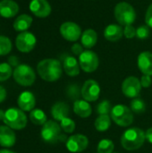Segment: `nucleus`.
Instances as JSON below:
<instances>
[{"label":"nucleus","mask_w":152,"mask_h":153,"mask_svg":"<svg viewBox=\"0 0 152 153\" xmlns=\"http://www.w3.org/2000/svg\"><path fill=\"white\" fill-rule=\"evenodd\" d=\"M37 71L41 79L53 82L60 79L63 74V67L59 60L47 58L41 60L37 65Z\"/></svg>","instance_id":"f257e3e1"},{"label":"nucleus","mask_w":152,"mask_h":153,"mask_svg":"<svg viewBox=\"0 0 152 153\" xmlns=\"http://www.w3.org/2000/svg\"><path fill=\"white\" fill-rule=\"evenodd\" d=\"M146 140L145 133L138 127H132L125 131L121 136V145L126 151H136L140 149Z\"/></svg>","instance_id":"f03ea898"},{"label":"nucleus","mask_w":152,"mask_h":153,"mask_svg":"<svg viewBox=\"0 0 152 153\" xmlns=\"http://www.w3.org/2000/svg\"><path fill=\"white\" fill-rule=\"evenodd\" d=\"M114 16L121 26L133 25L136 20V12L133 6L127 2H120L114 8Z\"/></svg>","instance_id":"7ed1b4c3"},{"label":"nucleus","mask_w":152,"mask_h":153,"mask_svg":"<svg viewBox=\"0 0 152 153\" xmlns=\"http://www.w3.org/2000/svg\"><path fill=\"white\" fill-rule=\"evenodd\" d=\"M27 117L21 108H11L5 111L4 123L13 130H21L27 126Z\"/></svg>","instance_id":"20e7f679"},{"label":"nucleus","mask_w":152,"mask_h":153,"mask_svg":"<svg viewBox=\"0 0 152 153\" xmlns=\"http://www.w3.org/2000/svg\"><path fill=\"white\" fill-rule=\"evenodd\" d=\"M111 119L121 127L130 126L133 122V112L125 105H116L110 112Z\"/></svg>","instance_id":"39448f33"},{"label":"nucleus","mask_w":152,"mask_h":153,"mask_svg":"<svg viewBox=\"0 0 152 153\" xmlns=\"http://www.w3.org/2000/svg\"><path fill=\"white\" fill-rule=\"evenodd\" d=\"M41 138L47 143H56L60 141H64V135H62V128L58 123L53 120L47 121L41 128Z\"/></svg>","instance_id":"423d86ee"},{"label":"nucleus","mask_w":152,"mask_h":153,"mask_svg":"<svg viewBox=\"0 0 152 153\" xmlns=\"http://www.w3.org/2000/svg\"><path fill=\"white\" fill-rule=\"evenodd\" d=\"M14 81L22 86H31L36 80V74L32 67L28 65L22 64L15 67L13 73Z\"/></svg>","instance_id":"0eeeda50"},{"label":"nucleus","mask_w":152,"mask_h":153,"mask_svg":"<svg viewBox=\"0 0 152 153\" xmlns=\"http://www.w3.org/2000/svg\"><path fill=\"white\" fill-rule=\"evenodd\" d=\"M79 64L80 67L85 73H93L95 72L99 65V59L98 55L90 50H84L81 56H79Z\"/></svg>","instance_id":"6e6552de"},{"label":"nucleus","mask_w":152,"mask_h":153,"mask_svg":"<svg viewBox=\"0 0 152 153\" xmlns=\"http://www.w3.org/2000/svg\"><path fill=\"white\" fill-rule=\"evenodd\" d=\"M60 34L67 41L76 42L82 37L81 27L73 22H65L60 26Z\"/></svg>","instance_id":"1a4fd4ad"},{"label":"nucleus","mask_w":152,"mask_h":153,"mask_svg":"<svg viewBox=\"0 0 152 153\" xmlns=\"http://www.w3.org/2000/svg\"><path fill=\"white\" fill-rule=\"evenodd\" d=\"M37 43L35 35L29 31H23L20 33L15 39V45L17 49L22 53H29L34 49Z\"/></svg>","instance_id":"9d476101"},{"label":"nucleus","mask_w":152,"mask_h":153,"mask_svg":"<svg viewBox=\"0 0 152 153\" xmlns=\"http://www.w3.org/2000/svg\"><path fill=\"white\" fill-rule=\"evenodd\" d=\"M141 81L135 76H129L122 83V92L127 98H138L142 91Z\"/></svg>","instance_id":"9b49d317"},{"label":"nucleus","mask_w":152,"mask_h":153,"mask_svg":"<svg viewBox=\"0 0 152 153\" xmlns=\"http://www.w3.org/2000/svg\"><path fill=\"white\" fill-rule=\"evenodd\" d=\"M100 95V86L95 80L85 81L82 87V97L88 102H94L99 100Z\"/></svg>","instance_id":"f8f14e48"},{"label":"nucleus","mask_w":152,"mask_h":153,"mask_svg":"<svg viewBox=\"0 0 152 153\" xmlns=\"http://www.w3.org/2000/svg\"><path fill=\"white\" fill-rule=\"evenodd\" d=\"M89 139L83 134H73L66 140V148L73 153L82 152L88 148Z\"/></svg>","instance_id":"ddd939ff"},{"label":"nucleus","mask_w":152,"mask_h":153,"mask_svg":"<svg viewBox=\"0 0 152 153\" xmlns=\"http://www.w3.org/2000/svg\"><path fill=\"white\" fill-rule=\"evenodd\" d=\"M29 6L30 12L39 18L47 17L52 11L51 5L47 0H31Z\"/></svg>","instance_id":"4468645a"},{"label":"nucleus","mask_w":152,"mask_h":153,"mask_svg":"<svg viewBox=\"0 0 152 153\" xmlns=\"http://www.w3.org/2000/svg\"><path fill=\"white\" fill-rule=\"evenodd\" d=\"M137 65L140 71L144 75H152V53L150 51L142 52L137 59Z\"/></svg>","instance_id":"2eb2a0df"},{"label":"nucleus","mask_w":152,"mask_h":153,"mask_svg":"<svg viewBox=\"0 0 152 153\" xmlns=\"http://www.w3.org/2000/svg\"><path fill=\"white\" fill-rule=\"evenodd\" d=\"M16 142V135L12 128L7 126H0V146L11 148Z\"/></svg>","instance_id":"dca6fc26"},{"label":"nucleus","mask_w":152,"mask_h":153,"mask_svg":"<svg viewBox=\"0 0 152 153\" xmlns=\"http://www.w3.org/2000/svg\"><path fill=\"white\" fill-rule=\"evenodd\" d=\"M17 103L19 108L23 111H31L34 109L36 105V99L32 92L30 91H23L22 92L17 100Z\"/></svg>","instance_id":"f3484780"},{"label":"nucleus","mask_w":152,"mask_h":153,"mask_svg":"<svg viewBox=\"0 0 152 153\" xmlns=\"http://www.w3.org/2000/svg\"><path fill=\"white\" fill-rule=\"evenodd\" d=\"M19 12V5L13 0L0 1V16L4 18H12Z\"/></svg>","instance_id":"a211bd4d"},{"label":"nucleus","mask_w":152,"mask_h":153,"mask_svg":"<svg viewBox=\"0 0 152 153\" xmlns=\"http://www.w3.org/2000/svg\"><path fill=\"white\" fill-rule=\"evenodd\" d=\"M124 36V29L120 24H109L104 30V37L110 42H116Z\"/></svg>","instance_id":"6ab92c4d"},{"label":"nucleus","mask_w":152,"mask_h":153,"mask_svg":"<svg viewBox=\"0 0 152 153\" xmlns=\"http://www.w3.org/2000/svg\"><path fill=\"white\" fill-rule=\"evenodd\" d=\"M69 113H70L69 106L63 101L56 102L51 108V115L56 121L61 122L63 119L68 117Z\"/></svg>","instance_id":"aec40b11"},{"label":"nucleus","mask_w":152,"mask_h":153,"mask_svg":"<svg viewBox=\"0 0 152 153\" xmlns=\"http://www.w3.org/2000/svg\"><path fill=\"white\" fill-rule=\"evenodd\" d=\"M63 68L68 76L74 77L80 74V68L81 67H80L79 61L75 57H73L72 56H67L64 59Z\"/></svg>","instance_id":"412c9836"},{"label":"nucleus","mask_w":152,"mask_h":153,"mask_svg":"<svg viewBox=\"0 0 152 153\" xmlns=\"http://www.w3.org/2000/svg\"><path fill=\"white\" fill-rule=\"evenodd\" d=\"M73 112L82 118H87L91 115L92 108L85 100H78L73 103Z\"/></svg>","instance_id":"4be33fe9"},{"label":"nucleus","mask_w":152,"mask_h":153,"mask_svg":"<svg viewBox=\"0 0 152 153\" xmlns=\"http://www.w3.org/2000/svg\"><path fill=\"white\" fill-rule=\"evenodd\" d=\"M98 41V33L93 29L85 30L81 37V42L84 48L90 49L92 48Z\"/></svg>","instance_id":"5701e85b"},{"label":"nucleus","mask_w":152,"mask_h":153,"mask_svg":"<svg viewBox=\"0 0 152 153\" xmlns=\"http://www.w3.org/2000/svg\"><path fill=\"white\" fill-rule=\"evenodd\" d=\"M32 17L29 14H21L13 22V29L16 31H26L32 24Z\"/></svg>","instance_id":"b1692460"},{"label":"nucleus","mask_w":152,"mask_h":153,"mask_svg":"<svg viewBox=\"0 0 152 153\" xmlns=\"http://www.w3.org/2000/svg\"><path fill=\"white\" fill-rule=\"evenodd\" d=\"M95 128L99 132H106L107 130L109 129L111 126V117L108 115H100L97 119L95 120L94 123Z\"/></svg>","instance_id":"393cba45"},{"label":"nucleus","mask_w":152,"mask_h":153,"mask_svg":"<svg viewBox=\"0 0 152 153\" xmlns=\"http://www.w3.org/2000/svg\"><path fill=\"white\" fill-rule=\"evenodd\" d=\"M30 119L36 126H43L47 121L46 114L39 108H34L30 112Z\"/></svg>","instance_id":"a878e982"},{"label":"nucleus","mask_w":152,"mask_h":153,"mask_svg":"<svg viewBox=\"0 0 152 153\" xmlns=\"http://www.w3.org/2000/svg\"><path fill=\"white\" fill-rule=\"evenodd\" d=\"M115 149L114 143L111 140L104 139L101 140L98 144V153H113Z\"/></svg>","instance_id":"bb28decb"},{"label":"nucleus","mask_w":152,"mask_h":153,"mask_svg":"<svg viewBox=\"0 0 152 153\" xmlns=\"http://www.w3.org/2000/svg\"><path fill=\"white\" fill-rule=\"evenodd\" d=\"M13 48L12 41L5 36H0V56L8 55Z\"/></svg>","instance_id":"cd10ccee"},{"label":"nucleus","mask_w":152,"mask_h":153,"mask_svg":"<svg viewBox=\"0 0 152 153\" xmlns=\"http://www.w3.org/2000/svg\"><path fill=\"white\" fill-rule=\"evenodd\" d=\"M66 94L68 98L72 100H78L80 96H82V88L77 84H70L66 89Z\"/></svg>","instance_id":"c85d7f7f"},{"label":"nucleus","mask_w":152,"mask_h":153,"mask_svg":"<svg viewBox=\"0 0 152 153\" xmlns=\"http://www.w3.org/2000/svg\"><path fill=\"white\" fill-rule=\"evenodd\" d=\"M131 109L133 113L136 114H142L145 112L146 109V104L145 102L140 99V98H135L132 100L131 102Z\"/></svg>","instance_id":"c756f323"},{"label":"nucleus","mask_w":152,"mask_h":153,"mask_svg":"<svg viewBox=\"0 0 152 153\" xmlns=\"http://www.w3.org/2000/svg\"><path fill=\"white\" fill-rule=\"evenodd\" d=\"M13 71L12 66L8 63H1L0 64V82L7 81L13 74Z\"/></svg>","instance_id":"7c9ffc66"},{"label":"nucleus","mask_w":152,"mask_h":153,"mask_svg":"<svg viewBox=\"0 0 152 153\" xmlns=\"http://www.w3.org/2000/svg\"><path fill=\"white\" fill-rule=\"evenodd\" d=\"M60 126L62 130L66 134H72L75 130V123L73 119L66 117L60 122Z\"/></svg>","instance_id":"2f4dec72"},{"label":"nucleus","mask_w":152,"mask_h":153,"mask_svg":"<svg viewBox=\"0 0 152 153\" xmlns=\"http://www.w3.org/2000/svg\"><path fill=\"white\" fill-rule=\"evenodd\" d=\"M112 107H111V103L108 100H102L100 103L98 104L97 106V113L100 116V115H108L111 112Z\"/></svg>","instance_id":"473e14b6"},{"label":"nucleus","mask_w":152,"mask_h":153,"mask_svg":"<svg viewBox=\"0 0 152 153\" xmlns=\"http://www.w3.org/2000/svg\"><path fill=\"white\" fill-rule=\"evenodd\" d=\"M151 28L148 25H141L136 29V37L140 39H146L150 37Z\"/></svg>","instance_id":"72a5a7b5"},{"label":"nucleus","mask_w":152,"mask_h":153,"mask_svg":"<svg viewBox=\"0 0 152 153\" xmlns=\"http://www.w3.org/2000/svg\"><path fill=\"white\" fill-rule=\"evenodd\" d=\"M124 36L126 39H133L136 37V29L133 25H127L124 28Z\"/></svg>","instance_id":"f704fd0d"},{"label":"nucleus","mask_w":152,"mask_h":153,"mask_svg":"<svg viewBox=\"0 0 152 153\" xmlns=\"http://www.w3.org/2000/svg\"><path fill=\"white\" fill-rule=\"evenodd\" d=\"M71 50H72V52H73L75 56H81L82 53L84 51V48H83V46H82V44L76 42V43L73 44V46H72V48H71Z\"/></svg>","instance_id":"c9c22d12"},{"label":"nucleus","mask_w":152,"mask_h":153,"mask_svg":"<svg viewBox=\"0 0 152 153\" xmlns=\"http://www.w3.org/2000/svg\"><path fill=\"white\" fill-rule=\"evenodd\" d=\"M145 22L146 25H148L150 28L152 29V4H151L146 11L145 14Z\"/></svg>","instance_id":"e433bc0d"},{"label":"nucleus","mask_w":152,"mask_h":153,"mask_svg":"<svg viewBox=\"0 0 152 153\" xmlns=\"http://www.w3.org/2000/svg\"><path fill=\"white\" fill-rule=\"evenodd\" d=\"M152 83L151 77L150 75H142L141 78V84L143 88H149L151 87Z\"/></svg>","instance_id":"4c0bfd02"},{"label":"nucleus","mask_w":152,"mask_h":153,"mask_svg":"<svg viewBox=\"0 0 152 153\" xmlns=\"http://www.w3.org/2000/svg\"><path fill=\"white\" fill-rule=\"evenodd\" d=\"M8 64H9L11 66L16 67V66L19 65V60H18V58H17L15 56H10L9 59H8Z\"/></svg>","instance_id":"58836bf2"},{"label":"nucleus","mask_w":152,"mask_h":153,"mask_svg":"<svg viewBox=\"0 0 152 153\" xmlns=\"http://www.w3.org/2000/svg\"><path fill=\"white\" fill-rule=\"evenodd\" d=\"M6 90L0 85V103H2L3 101H4V100L6 99Z\"/></svg>","instance_id":"ea45409f"},{"label":"nucleus","mask_w":152,"mask_h":153,"mask_svg":"<svg viewBox=\"0 0 152 153\" xmlns=\"http://www.w3.org/2000/svg\"><path fill=\"white\" fill-rule=\"evenodd\" d=\"M145 136H146V140H147L150 143H152V127L149 128V129L145 132Z\"/></svg>","instance_id":"a19ab883"},{"label":"nucleus","mask_w":152,"mask_h":153,"mask_svg":"<svg viewBox=\"0 0 152 153\" xmlns=\"http://www.w3.org/2000/svg\"><path fill=\"white\" fill-rule=\"evenodd\" d=\"M4 116H5V112L3 109L0 108V121H4Z\"/></svg>","instance_id":"79ce46f5"},{"label":"nucleus","mask_w":152,"mask_h":153,"mask_svg":"<svg viewBox=\"0 0 152 153\" xmlns=\"http://www.w3.org/2000/svg\"><path fill=\"white\" fill-rule=\"evenodd\" d=\"M0 153H16L14 152H12L10 150H6V149H4V150H0Z\"/></svg>","instance_id":"37998d69"},{"label":"nucleus","mask_w":152,"mask_h":153,"mask_svg":"<svg viewBox=\"0 0 152 153\" xmlns=\"http://www.w3.org/2000/svg\"><path fill=\"white\" fill-rule=\"evenodd\" d=\"M113 153H117V152H113Z\"/></svg>","instance_id":"c03bdc74"}]
</instances>
